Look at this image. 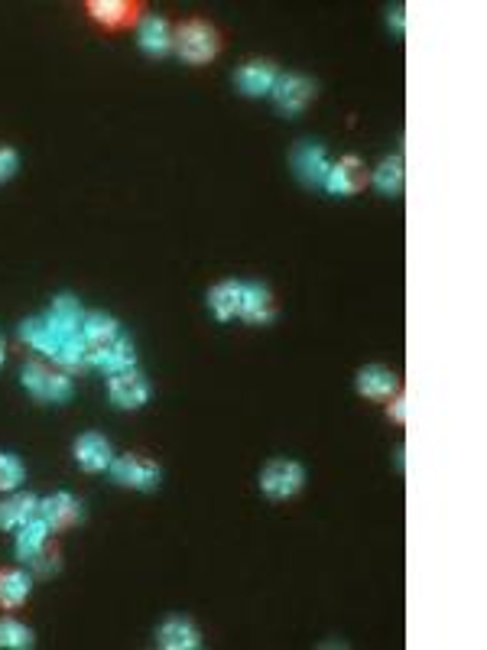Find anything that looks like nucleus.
I'll return each mask as SVG.
<instances>
[{
  "instance_id": "nucleus-20",
  "label": "nucleus",
  "mask_w": 487,
  "mask_h": 650,
  "mask_svg": "<svg viewBox=\"0 0 487 650\" xmlns=\"http://www.w3.org/2000/svg\"><path fill=\"white\" fill-rule=\"evenodd\" d=\"M397 387H400L397 374L390 368H380V364H371V368H364L358 374V390L371 400H390L397 394Z\"/></svg>"
},
{
  "instance_id": "nucleus-30",
  "label": "nucleus",
  "mask_w": 487,
  "mask_h": 650,
  "mask_svg": "<svg viewBox=\"0 0 487 650\" xmlns=\"http://www.w3.org/2000/svg\"><path fill=\"white\" fill-rule=\"evenodd\" d=\"M390 416L397 423H406V397L400 394V397H393V403H390Z\"/></svg>"
},
{
  "instance_id": "nucleus-15",
  "label": "nucleus",
  "mask_w": 487,
  "mask_h": 650,
  "mask_svg": "<svg viewBox=\"0 0 487 650\" xmlns=\"http://www.w3.org/2000/svg\"><path fill=\"white\" fill-rule=\"evenodd\" d=\"M276 78H280V72H276L273 62L254 59V62H244L241 65L238 75H234V82H238V88L244 91V95L260 98V95H270L273 85H276Z\"/></svg>"
},
{
  "instance_id": "nucleus-6",
  "label": "nucleus",
  "mask_w": 487,
  "mask_h": 650,
  "mask_svg": "<svg viewBox=\"0 0 487 650\" xmlns=\"http://www.w3.org/2000/svg\"><path fill=\"white\" fill-rule=\"evenodd\" d=\"M72 335H75V332H72ZM72 335L59 332L56 325H52L46 316H33V319H26V322L20 325V342H26L33 351H39V355H49L52 361L59 358L62 345L69 342Z\"/></svg>"
},
{
  "instance_id": "nucleus-3",
  "label": "nucleus",
  "mask_w": 487,
  "mask_h": 650,
  "mask_svg": "<svg viewBox=\"0 0 487 650\" xmlns=\"http://www.w3.org/2000/svg\"><path fill=\"white\" fill-rule=\"evenodd\" d=\"M302 485H306V468L293 459H276L263 468V475H260V491L273 501L293 498Z\"/></svg>"
},
{
  "instance_id": "nucleus-16",
  "label": "nucleus",
  "mask_w": 487,
  "mask_h": 650,
  "mask_svg": "<svg viewBox=\"0 0 487 650\" xmlns=\"http://www.w3.org/2000/svg\"><path fill=\"white\" fill-rule=\"evenodd\" d=\"M293 166H296L299 179L309 182V186H322L328 169H332L328 153H325V147H319V143H302V147L293 153Z\"/></svg>"
},
{
  "instance_id": "nucleus-27",
  "label": "nucleus",
  "mask_w": 487,
  "mask_h": 650,
  "mask_svg": "<svg viewBox=\"0 0 487 650\" xmlns=\"http://www.w3.org/2000/svg\"><path fill=\"white\" fill-rule=\"evenodd\" d=\"M23 462L17 455L10 452H0V491H17L20 481H23Z\"/></svg>"
},
{
  "instance_id": "nucleus-14",
  "label": "nucleus",
  "mask_w": 487,
  "mask_h": 650,
  "mask_svg": "<svg viewBox=\"0 0 487 650\" xmlns=\"http://www.w3.org/2000/svg\"><path fill=\"white\" fill-rule=\"evenodd\" d=\"M238 316L247 325H267L276 316L273 293L263 283H257V280L244 283V296H241V312H238Z\"/></svg>"
},
{
  "instance_id": "nucleus-25",
  "label": "nucleus",
  "mask_w": 487,
  "mask_h": 650,
  "mask_svg": "<svg viewBox=\"0 0 487 650\" xmlns=\"http://www.w3.org/2000/svg\"><path fill=\"white\" fill-rule=\"evenodd\" d=\"M374 186L384 195H397L403 189V160L400 156H390L377 169H374Z\"/></svg>"
},
{
  "instance_id": "nucleus-22",
  "label": "nucleus",
  "mask_w": 487,
  "mask_h": 650,
  "mask_svg": "<svg viewBox=\"0 0 487 650\" xmlns=\"http://www.w3.org/2000/svg\"><path fill=\"white\" fill-rule=\"evenodd\" d=\"M82 335H85L88 348H101V345H108V342H114L117 335H121V322H117L114 316H108V312H101V309L85 312Z\"/></svg>"
},
{
  "instance_id": "nucleus-28",
  "label": "nucleus",
  "mask_w": 487,
  "mask_h": 650,
  "mask_svg": "<svg viewBox=\"0 0 487 650\" xmlns=\"http://www.w3.org/2000/svg\"><path fill=\"white\" fill-rule=\"evenodd\" d=\"M30 566H33L36 576H56L59 566H62V563H59V546L49 540L43 550H39V553L30 559Z\"/></svg>"
},
{
  "instance_id": "nucleus-12",
  "label": "nucleus",
  "mask_w": 487,
  "mask_h": 650,
  "mask_svg": "<svg viewBox=\"0 0 487 650\" xmlns=\"http://www.w3.org/2000/svg\"><path fill=\"white\" fill-rule=\"evenodd\" d=\"M156 644H160L163 650H199L202 634L189 618L173 615L160 624V631H156Z\"/></svg>"
},
{
  "instance_id": "nucleus-2",
  "label": "nucleus",
  "mask_w": 487,
  "mask_h": 650,
  "mask_svg": "<svg viewBox=\"0 0 487 650\" xmlns=\"http://www.w3.org/2000/svg\"><path fill=\"white\" fill-rule=\"evenodd\" d=\"M23 387L43 403H65L75 390L69 374L52 371V368H46L43 361H26L23 364Z\"/></svg>"
},
{
  "instance_id": "nucleus-18",
  "label": "nucleus",
  "mask_w": 487,
  "mask_h": 650,
  "mask_svg": "<svg viewBox=\"0 0 487 650\" xmlns=\"http://www.w3.org/2000/svg\"><path fill=\"white\" fill-rule=\"evenodd\" d=\"M39 514V498L30 491H13L7 501H0V530H17L26 520Z\"/></svg>"
},
{
  "instance_id": "nucleus-21",
  "label": "nucleus",
  "mask_w": 487,
  "mask_h": 650,
  "mask_svg": "<svg viewBox=\"0 0 487 650\" xmlns=\"http://www.w3.org/2000/svg\"><path fill=\"white\" fill-rule=\"evenodd\" d=\"M241 296H244L241 280H221L218 286H212V293H208V306H212V312L221 322H228L241 312Z\"/></svg>"
},
{
  "instance_id": "nucleus-8",
  "label": "nucleus",
  "mask_w": 487,
  "mask_h": 650,
  "mask_svg": "<svg viewBox=\"0 0 487 650\" xmlns=\"http://www.w3.org/2000/svg\"><path fill=\"white\" fill-rule=\"evenodd\" d=\"M273 101L280 104V111L286 114H299V111H306V104L315 98V85L309 82L306 75H280L276 78V85H273Z\"/></svg>"
},
{
  "instance_id": "nucleus-13",
  "label": "nucleus",
  "mask_w": 487,
  "mask_h": 650,
  "mask_svg": "<svg viewBox=\"0 0 487 650\" xmlns=\"http://www.w3.org/2000/svg\"><path fill=\"white\" fill-rule=\"evenodd\" d=\"M137 43L147 56H166V52H173V26L156 13H147L137 23Z\"/></svg>"
},
{
  "instance_id": "nucleus-7",
  "label": "nucleus",
  "mask_w": 487,
  "mask_h": 650,
  "mask_svg": "<svg viewBox=\"0 0 487 650\" xmlns=\"http://www.w3.org/2000/svg\"><path fill=\"white\" fill-rule=\"evenodd\" d=\"M134 364H137V351H134V345H130V338L124 332L108 345L88 348V368H101L108 374H117V371L134 368Z\"/></svg>"
},
{
  "instance_id": "nucleus-5",
  "label": "nucleus",
  "mask_w": 487,
  "mask_h": 650,
  "mask_svg": "<svg viewBox=\"0 0 487 650\" xmlns=\"http://www.w3.org/2000/svg\"><path fill=\"white\" fill-rule=\"evenodd\" d=\"M108 397L114 407H121V410H140L143 403L150 400V384L137 368L117 371L108 381Z\"/></svg>"
},
{
  "instance_id": "nucleus-10",
  "label": "nucleus",
  "mask_w": 487,
  "mask_h": 650,
  "mask_svg": "<svg viewBox=\"0 0 487 650\" xmlns=\"http://www.w3.org/2000/svg\"><path fill=\"white\" fill-rule=\"evenodd\" d=\"M367 186V169L358 156H345V160L332 163L328 176L322 182V189H328L332 195H354Z\"/></svg>"
},
{
  "instance_id": "nucleus-31",
  "label": "nucleus",
  "mask_w": 487,
  "mask_h": 650,
  "mask_svg": "<svg viewBox=\"0 0 487 650\" xmlns=\"http://www.w3.org/2000/svg\"><path fill=\"white\" fill-rule=\"evenodd\" d=\"M4 358H7V351H4V338H0V364H4Z\"/></svg>"
},
{
  "instance_id": "nucleus-11",
  "label": "nucleus",
  "mask_w": 487,
  "mask_h": 650,
  "mask_svg": "<svg viewBox=\"0 0 487 650\" xmlns=\"http://www.w3.org/2000/svg\"><path fill=\"white\" fill-rule=\"evenodd\" d=\"M39 517H43L52 530L75 527L78 520H82V504H78L69 491H56L39 501Z\"/></svg>"
},
{
  "instance_id": "nucleus-29",
  "label": "nucleus",
  "mask_w": 487,
  "mask_h": 650,
  "mask_svg": "<svg viewBox=\"0 0 487 650\" xmlns=\"http://www.w3.org/2000/svg\"><path fill=\"white\" fill-rule=\"evenodd\" d=\"M20 166V156L13 147H0V182H7Z\"/></svg>"
},
{
  "instance_id": "nucleus-23",
  "label": "nucleus",
  "mask_w": 487,
  "mask_h": 650,
  "mask_svg": "<svg viewBox=\"0 0 487 650\" xmlns=\"http://www.w3.org/2000/svg\"><path fill=\"white\" fill-rule=\"evenodd\" d=\"M46 319L56 325L59 332L72 335V332H82L85 309H82V303H78L75 296H56V299H52L49 312H46Z\"/></svg>"
},
{
  "instance_id": "nucleus-4",
  "label": "nucleus",
  "mask_w": 487,
  "mask_h": 650,
  "mask_svg": "<svg viewBox=\"0 0 487 650\" xmlns=\"http://www.w3.org/2000/svg\"><path fill=\"white\" fill-rule=\"evenodd\" d=\"M108 472L117 485L134 488V491H153L160 485V465L153 459H143V455H121V459H111Z\"/></svg>"
},
{
  "instance_id": "nucleus-9",
  "label": "nucleus",
  "mask_w": 487,
  "mask_h": 650,
  "mask_svg": "<svg viewBox=\"0 0 487 650\" xmlns=\"http://www.w3.org/2000/svg\"><path fill=\"white\" fill-rule=\"evenodd\" d=\"M88 17L101 23L104 30H127L130 23L140 20V4H130V0H88L85 4Z\"/></svg>"
},
{
  "instance_id": "nucleus-26",
  "label": "nucleus",
  "mask_w": 487,
  "mask_h": 650,
  "mask_svg": "<svg viewBox=\"0 0 487 650\" xmlns=\"http://www.w3.org/2000/svg\"><path fill=\"white\" fill-rule=\"evenodd\" d=\"M0 647H7V650L33 647V631L17 618H0Z\"/></svg>"
},
{
  "instance_id": "nucleus-1",
  "label": "nucleus",
  "mask_w": 487,
  "mask_h": 650,
  "mask_svg": "<svg viewBox=\"0 0 487 650\" xmlns=\"http://www.w3.org/2000/svg\"><path fill=\"white\" fill-rule=\"evenodd\" d=\"M173 49L182 56V62L189 65H205L212 62L221 52V39L218 30L205 20H186L173 33Z\"/></svg>"
},
{
  "instance_id": "nucleus-24",
  "label": "nucleus",
  "mask_w": 487,
  "mask_h": 650,
  "mask_svg": "<svg viewBox=\"0 0 487 650\" xmlns=\"http://www.w3.org/2000/svg\"><path fill=\"white\" fill-rule=\"evenodd\" d=\"M33 582L23 569H0V608H20L30 598Z\"/></svg>"
},
{
  "instance_id": "nucleus-17",
  "label": "nucleus",
  "mask_w": 487,
  "mask_h": 650,
  "mask_svg": "<svg viewBox=\"0 0 487 650\" xmlns=\"http://www.w3.org/2000/svg\"><path fill=\"white\" fill-rule=\"evenodd\" d=\"M114 452H111V442L104 439L101 433H85L75 439V462L85 468V472H104L111 465Z\"/></svg>"
},
{
  "instance_id": "nucleus-19",
  "label": "nucleus",
  "mask_w": 487,
  "mask_h": 650,
  "mask_svg": "<svg viewBox=\"0 0 487 650\" xmlns=\"http://www.w3.org/2000/svg\"><path fill=\"white\" fill-rule=\"evenodd\" d=\"M52 533H56V530H52L39 514L30 517L23 527H17V559H23V563H30V559H33L39 550H43V546H46L49 540H52Z\"/></svg>"
}]
</instances>
